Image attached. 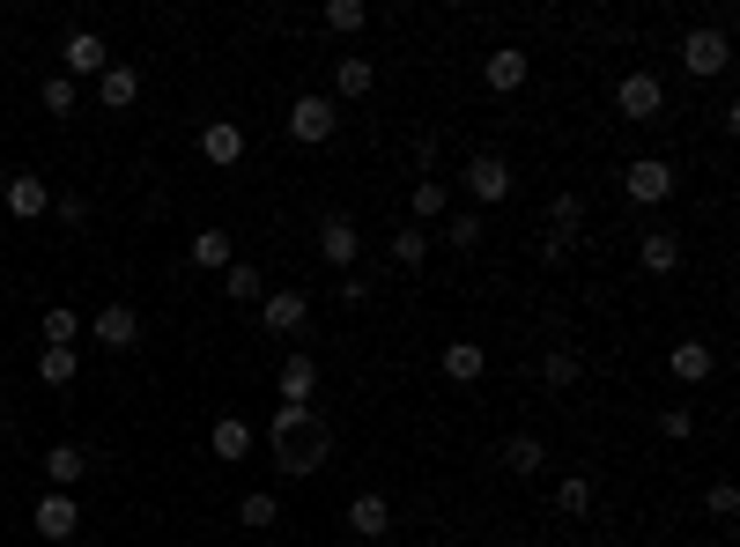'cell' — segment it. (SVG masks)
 Instances as JSON below:
<instances>
[{"instance_id": "obj_1", "label": "cell", "mask_w": 740, "mask_h": 547, "mask_svg": "<svg viewBox=\"0 0 740 547\" xmlns=\"http://www.w3.org/2000/svg\"><path fill=\"white\" fill-rule=\"evenodd\" d=\"M326 459H334V422H326V415H311V422L296 429V437H282V444H274V466L289 473V481L319 473Z\"/></svg>"}, {"instance_id": "obj_2", "label": "cell", "mask_w": 740, "mask_h": 547, "mask_svg": "<svg viewBox=\"0 0 740 547\" xmlns=\"http://www.w3.org/2000/svg\"><path fill=\"white\" fill-rule=\"evenodd\" d=\"M289 133L304 141V149L334 141V133H341V104H334V97H319V89H311V97H296V104H289Z\"/></svg>"}, {"instance_id": "obj_3", "label": "cell", "mask_w": 740, "mask_h": 547, "mask_svg": "<svg viewBox=\"0 0 740 547\" xmlns=\"http://www.w3.org/2000/svg\"><path fill=\"white\" fill-rule=\"evenodd\" d=\"M585 229V193H556L548 200V245H541V259L548 267H563L570 259V237Z\"/></svg>"}, {"instance_id": "obj_4", "label": "cell", "mask_w": 740, "mask_h": 547, "mask_svg": "<svg viewBox=\"0 0 740 547\" xmlns=\"http://www.w3.org/2000/svg\"><path fill=\"white\" fill-rule=\"evenodd\" d=\"M681 67H689L696 82H711V75H726V30H718V23L689 30V37H681Z\"/></svg>"}, {"instance_id": "obj_5", "label": "cell", "mask_w": 740, "mask_h": 547, "mask_svg": "<svg viewBox=\"0 0 740 547\" xmlns=\"http://www.w3.org/2000/svg\"><path fill=\"white\" fill-rule=\"evenodd\" d=\"M622 193L637 200V207H659V200L674 193V163H659V155H637V163L622 171Z\"/></svg>"}, {"instance_id": "obj_6", "label": "cell", "mask_w": 740, "mask_h": 547, "mask_svg": "<svg viewBox=\"0 0 740 547\" xmlns=\"http://www.w3.org/2000/svg\"><path fill=\"white\" fill-rule=\"evenodd\" d=\"M467 193L482 200V207H489V200H511V163H504V155L496 149H482V155H467Z\"/></svg>"}, {"instance_id": "obj_7", "label": "cell", "mask_w": 740, "mask_h": 547, "mask_svg": "<svg viewBox=\"0 0 740 547\" xmlns=\"http://www.w3.org/2000/svg\"><path fill=\"white\" fill-rule=\"evenodd\" d=\"M659 104H666V89H659V75H622L615 82V111L622 119H659Z\"/></svg>"}, {"instance_id": "obj_8", "label": "cell", "mask_w": 740, "mask_h": 547, "mask_svg": "<svg viewBox=\"0 0 740 547\" xmlns=\"http://www.w3.org/2000/svg\"><path fill=\"white\" fill-rule=\"evenodd\" d=\"M356 251H363L356 223H348V215H326V223H319V259H326L334 274H348V267H356Z\"/></svg>"}, {"instance_id": "obj_9", "label": "cell", "mask_w": 740, "mask_h": 547, "mask_svg": "<svg viewBox=\"0 0 740 547\" xmlns=\"http://www.w3.org/2000/svg\"><path fill=\"white\" fill-rule=\"evenodd\" d=\"M30 518H38V533H45V540H74V525H82V511H74V496H67V489H45Z\"/></svg>"}, {"instance_id": "obj_10", "label": "cell", "mask_w": 740, "mask_h": 547, "mask_svg": "<svg viewBox=\"0 0 740 547\" xmlns=\"http://www.w3.org/2000/svg\"><path fill=\"white\" fill-rule=\"evenodd\" d=\"M89 333H97L104 348H134V341H141V311H134V303H104L97 319H89Z\"/></svg>"}, {"instance_id": "obj_11", "label": "cell", "mask_w": 740, "mask_h": 547, "mask_svg": "<svg viewBox=\"0 0 740 547\" xmlns=\"http://www.w3.org/2000/svg\"><path fill=\"white\" fill-rule=\"evenodd\" d=\"M348 533H356V540H385V533H393V503L378 496V489H363V496L348 503Z\"/></svg>"}, {"instance_id": "obj_12", "label": "cell", "mask_w": 740, "mask_h": 547, "mask_svg": "<svg viewBox=\"0 0 740 547\" xmlns=\"http://www.w3.org/2000/svg\"><path fill=\"white\" fill-rule=\"evenodd\" d=\"M60 60H67V82H74V75H104V67H112V52H104L97 30H67Z\"/></svg>"}, {"instance_id": "obj_13", "label": "cell", "mask_w": 740, "mask_h": 547, "mask_svg": "<svg viewBox=\"0 0 740 547\" xmlns=\"http://www.w3.org/2000/svg\"><path fill=\"white\" fill-rule=\"evenodd\" d=\"M260 319H267V333H304V319H311V297H304V289L260 297Z\"/></svg>"}, {"instance_id": "obj_14", "label": "cell", "mask_w": 740, "mask_h": 547, "mask_svg": "<svg viewBox=\"0 0 740 547\" xmlns=\"http://www.w3.org/2000/svg\"><path fill=\"white\" fill-rule=\"evenodd\" d=\"M200 155L230 171V163L245 155V126H237V119H208V126H200Z\"/></svg>"}, {"instance_id": "obj_15", "label": "cell", "mask_w": 740, "mask_h": 547, "mask_svg": "<svg viewBox=\"0 0 740 547\" xmlns=\"http://www.w3.org/2000/svg\"><path fill=\"white\" fill-rule=\"evenodd\" d=\"M482 82H489L496 97H511V89H526V52H518V45H496L489 60H482Z\"/></svg>"}, {"instance_id": "obj_16", "label": "cell", "mask_w": 740, "mask_h": 547, "mask_svg": "<svg viewBox=\"0 0 740 547\" xmlns=\"http://www.w3.org/2000/svg\"><path fill=\"white\" fill-rule=\"evenodd\" d=\"M208 451H215L222 466H237V459L252 451V422H245V415H215V429H208Z\"/></svg>"}, {"instance_id": "obj_17", "label": "cell", "mask_w": 740, "mask_h": 547, "mask_svg": "<svg viewBox=\"0 0 740 547\" xmlns=\"http://www.w3.org/2000/svg\"><path fill=\"white\" fill-rule=\"evenodd\" d=\"M45 207H52L45 178H30V171H15V178H8V215H23V223H38Z\"/></svg>"}, {"instance_id": "obj_18", "label": "cell", "mask_w": 740, "mask_h": 547, "mask_svg": "<svg viewBox=\"0 0 740 547\" xmlns=\"http://www.w3.org/2000/svg\"><path fill=\"white\" fill-rule=\"evenodd\" d=\"M666 371L681 377V385H704V377L718 371V355H711V341H681V348L666 355Z\"/></svg>"}, {"instance_id": "obj_19", "label": "cell", "mask_w": 740, "mask_h": 547, "mask_svg": "<svg viewBox=\"0 0 740 547\" xmlns=\"http://www.w3.org/2000/svg\"><path fill=\"white\" fill-rule=\"evenodd\" d=\"M637 259H644V274H674L681 267V237H674V229H644Z\"/></svg>"}, {"instance_id": "obj_20", "label": "cell", "mask_w": 740, "mask_h": 547, "mask_svg": "<svg viewBox=\"0 0 740 547\" xmlns=\"http://www.w3.org/2000/svg\"><path fill=\"white\" fill-rule=\"evenodd\" d=\"M437 371H444V377H452V385H474V377L489 371V355L474 348V341H452V348H444V355H437Z\"/></svg>"}, {"instance_id": "obj_21", "label": "cell", "mask_w": 740, "mask_h": 547, "mask_svg": "<svg viewBox=\"0 0 740 547\" xmlns=\"http://www.w3.org/2000/svg\"><path fill=\"white\" fill-rule=\"evenodd\" d=\"M82 473H89V451H82V444H52L45 451V481H52V489H74Z\"/></svg>"}, {"instance_id": "obj_22", "label": "cell", "mask_w": 740, "mask_h": 547, "mask_svg": "<svg viewBox=\"0 0 740 547\" xmlns=\"http://www.w3.org/2000/svg\"><path fill=\"white\" fill-rule=\"evenodd\" d=\"M311 385H319V363L311 355H282V399L311 407Z\"/></svg>"}, {"instance_id": "obj_23", "label": "cell", "mask_w": 740, "mask_h": 547, "mask_svg": "<svg viewBox=\"0 0 740 547\" xmlns=\"http://www.w3.org/2000/svg\"><path fill=\"white\" fill-rule=\"evenodd\" d=\"M578 371H585V355H578V348H548L541 355V385H548V393H570Z\"/></svg>"}, {"instance_id": "obj_24", "label": "cell", "mask_w": 740, "mask_h": 547, "mask_svg": "<svg viewBox=\"0 0 740 547\" xmlns=\"http://www.w3.org/2000/svg\"><path fill=\"white\" fill-rule=\"evenodd\" d=\"M97 89H104V104H112V111H126V104L141 97V75H134V67H119V60H112V67H104V75H97Z\"/></svg>"}, {"instance_id": "obj_25", "label": "cell", "mask_w": 740, "mask_h": 547, "mask_svg": "<svg viewBox=\"0 0 740 547\" xmlns=\"http://www.w3.org/2000/svg\"><path fill=\"white\" fill-rule=\"evenodd\" d=\"M186 251H193V267H208V274H230V237H222V229H200V237H193Z\"/></svg>"}, {"instance_id": "obj_26", "label": "cell", "mask_w": 740, "mask_h": 547, "mask_svg": "<svg viewBox=\"0 0 740 547\" xmlns=\"http://www.w3.org/2000/svg\"><path fill=\"white\" fill-rule=\"evenodd\" d=\"M556 511L585 518V511H592V473H563V481H556Z\"/></svg>"}, {"instance_id": "obj_27", "label": "cell", "mask_w": 740, "mask_h": 547, "mask_svg": "<svg viewBox=\"0 0 740 547\" xmlns=\"http://www.w3.org/2000/svg\"><path fill=\"white\" fill-rule=\"evenodd\" d=\"M444 207H452V185H444V178H415V229L430 223V215H444Z\"/></svg>"}, {"instance_id": "obj_28", "label": "cell", "mask_w": 740, "mask_h": 547, "mask_svg": "<svg viewBox=\"0 0 740 547\" xmlns=\"http://www.w3.org/2000/svg\"><path fill=\"white\" fill-rule=\"evenodd\" d=\"M504 466H511V473H541L548 466V444H541V437H511V444H504Z\"/></svg>"}, {"instance_id": "obj_29", "label": "cell", "mask_w": 740, "mask_h": 547, "mask_svg": "<svg viewBox=\"0 0 740 547\" xmlns=\"http://www.w3.org/2000/svg\"><path fill=\"white\" fill-rule=\"evenodd\" d=\"M422 259H430V229H393V267H422Z\"/></svg>"}, {"instance_id": "obj_30", "label": "cell", "mask_w": 740, "mask_h": 547, "mask_svg": "<svg viewBox=\"0 0 740 547\" xmlns=\"http://www.w3.org/2000/svg\"><path fill=\"white\" fill-rule=\"evenodd\" d=\"M74 371H82V355L74 348H45L38 355V377H45V385H74Z\"/></svg>"}, {"instance_id": "obj_31", "label": "cell", "mask_w": 740, "mask_h": 547, "mask_svg": "<svg viewBox=\"0 0 740 547\" xmlns=\"http://www.w3.org/2000/svg\"><path fill=\"white\" fill-rule=\"evenodd\" d=\"M222 289H230V303H260V297H267L260 267H230V274H222Z\"/></svg>"}, {"instance_id": "obj_32", "label": "cell", "mask_w": 740, "mask_h": 547, "mask_svg": "<svg viewBox=\"0 0 740 547\" xmlns=\"http://www.w3.org/2000/svg\"><path fill=\"white\" fill-rule=\"evenodd\" d=\"M311 415H319V407H296V399H282V407H274V415H267V437H274V444H282V437H296V429L311 422Z\"/></svg>"}, {"instance_id": "obj_33", "label": "cell", "mask_w": 740, "mask_h": 547, "mask_svg": "<svg viewBox=\"0 0 740 547\" xmlns=\"http://www.w3.org/2000/svg\"><path fill=\"white\" fill-rule=\"evenodd\" d=\"M74 333H82V319H74L67 303H52L45 311V348H74Z\"/></svg>"}, {"instance_id": "obj_34", "label": "cell", "mask_w": 740, "mask_h": 547, "mask_svg": "<svg viewBox=\"0 0 740 547\" xmlns=\"http://www.w3.org/2000/svg\"><path fill=\"white\" fill-rule=\"evenodd\" d=\"M237 518H245V525H252V533H267V525H274V518H282V503H274V496H267V489H252V496H245V503H237Z\"/></svg>"}, {"instance_id": "obj_35", "label": "cell", "mask_w": 740, "mask_h": 547, "mask_svg": "<svg viewBox=\"0 0 740 547\" xmlns=\"http://www.w3.org/2000/svg\"><path fill=\"white\" fill-rule=\"evenodd\" d=\"M370 60H341V75H334V89H341V97H370Z\"/></svg>"}, {"instance_id": "obj_36", "label": "cell", "mask_w": 740, "mask_h": 547, "mask_svg": "<svg viewBox=\"0 0 740 547\" xmlns=\"http://www.w3.org/2000/svg\"><path fill=\"white\" fill-rule=\"evenodd\" d=\"M326 30H363V0H326Z\"/></svg>"}, {"instance_id": "obj_37", "label": "cell", "mask_w": 740, "mask_h": 547, "mask_svg": "<svg viewBox=\"0 0 740 547\" xmlns=\"http://www.w3.org/2000/svg\"><path fill=\"white\" fill-rule=\"evenodd\" d=\"M45 111H60V119L74 111V82L67 75H45Z\"/></svg>"}, {"instance_id": "obj_38", "label": "cell", "mask_w": 740, "mask_h": 547, "mask_svg": "<svg viewBox=\"0 0 740 547\" xmlns=\"http://www.w3.org/2000/svg\"><path fill=\"white\" fill-rule=\"evenodd\" d=\"M444 237H452L459 251H474V245H482V215H452V229H444Z\"/></svg>"}, {"instance_id": "obj_39", "label": "cell", "mask_w": 740, "mask_h": 547, "mask_svg": "<svg viewBox=\"0 0 740 547\" xmlns=\"http://www.w3.org/2000/svg\"><path fill=\"white\" fill-rule=\"evenodd\" d=\"M659 429H666V437H696V407H666Z\"/></svg>"}, {"instance_id": "obj_40", "label": "cell", "mask_w": 740, "mask_h": 547, "mask_svg": "<svg viewBox=\"0 0 740 547\" xmlns=\"http://www.w3.org/2000/svg\"><path fill=\"white\" fill-rule=\"evenodd\" d=\"M704 503H711V518H733V511H740V489H733V481H718Z\"/></svg>"}, {"instance_id": "obj_41", "label": "cell", "mask_w": 740, "mask_h": 547, "mask_svg": "<svg viewBox=\"0 0 740 547\" xmlns=\"http://www.w3.org/2000/svg\"><path fill=\"white\" fill-rule=\"evenodd\" d=\"M341 303H370V281H363V274H341Z\"/></svg>"}, {"instance_id": "obj_42", "label": "cell", "mask_w": 740, "mask_h": 547, "mask_svg": "<svg viewBox=\"0 0 740 547\" xmlns=\"http://www.w3.org/2000/svg\"><path fill=\"white\" fill-rule=\"evenodd\" d=\"M0 363H8V355H0Z\"/></svg>"}, {"instance_id": "obj_43", "label": "cell", "mask_w": 740, "mask_h": 547, "mask_svg": "<svg viewBox=\"0 0 740 547\" xmlns=\"http://www.w3.org/2000/svg\"><path fill=\"white\" fill-rule=\"evenodd\" d=\"M518 547H526V540H518Z\"/></svg>"}]
</instances>
